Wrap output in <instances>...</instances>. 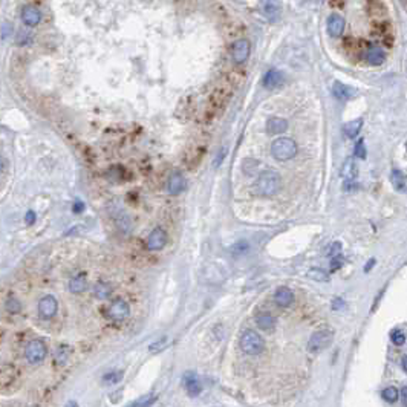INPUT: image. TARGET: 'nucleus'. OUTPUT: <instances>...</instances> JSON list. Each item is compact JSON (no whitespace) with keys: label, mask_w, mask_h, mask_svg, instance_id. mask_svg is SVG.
<instances>
[{"label":"nucleus","mask_w":407,"mask_h":407,"mask_svg":"<svg viewBox=\"0 0 407 407\" xmlns=\"http://www.w3.org/2000/svg\"><path fill=\"white\" fill-rule=\"evenodd\" d=\"M282 187V179H280V174L277 173L276 170H265L259 174L257 181H256V193L259 196H263V198H271L274 196Z\"/></svg>","instance_id":"1"},{"label":"nucleus","mask_w":407,"mask_h":407,"mask_svg":"<svg viewBox=\"0 0 407 407\" xmlns=\"http://www.w3.org/2000/svg\"><path fill=\"white\" fill-rule=\"evenodd\" d=\"M271 153L277 161H290L297 153V144L291 138H277L271 144Z\"/></svg>","instance_id":"2"},{"label":"nucleus","mask_w":407,"mask_h":407,"mask_svg":"<svg viewBox=\"0 0 407 407\" xmlns=\"http://www.w3.org/2000/svg\"><path fill=\"white\" fill-rule=\"evenodd\" d=\"M240 348L248 355H259L265 348V342L256 331L248 329L240 337Z\"/></svg>","instance_id":"3"},{"label":"nucleus","mask_w":407,"mask_h":407,"mask_svg":"<svg viewBox=\"0 0 407 407\" xmlns=\"http://www.w3.org/2000/svg\"><path fill=\"white\" fill-rule=\"evenodd\" d=\"M332 339H334V332L329 331V329H320L317 332H314L308 342V349L311 352H318V350H323L326 349L331 343H332Z\"/></svg>","instance_id":"4"},{"label":"nucleus","mask_w":407,"mask_h":407,"mask_svg":"<svg viewBox=\"0 0 407 407\" xmlns=\"http://www.w3.org/2000/svg\"><path fill=\"white\" fill-rule=\"evenodd\" d=\"M46 345L42 342V340H32L28 343V346L25 349V355H26V360L29 363H40L45 360L46 357Z\"/></svg>","instance_id":"5"},{"label":"nucleus","mask_w":407,"mask_h":407,"mask_svg":"<svg viewBox=\"0 0 407 407\" xmlns=\"http://www.w3.org/2000/svg\"><path fill=\"white\" fill-rule=\"evenodd\" d=\"M250 51H251V46H250L248 40H245V39L236 40L232 46V56L234 63H237V64L245 63L250 57Z\"/></svg>","instance_id":"6"},{"label":"nucleus","mask_w":407,"mask_h":407,"mask_svg":"<svg viewBox=\"0 0 407 407\" xmlns=\"http://www.w3.org/2000/svg\"><path fill=\"white\" fill-rule=\"evenodd\" d=\"M129 312H130V308H129L127 302L122 298H118L115 302H112V305L108 309V315L114 322H122L124 318H127Z\"/></svg>","instance_id":"7"},{"label":"nucleus","mask_w":407,"mask_h":407,"mask_svg":"<svg viewBox=\"0 0 407 407\" xmlns=\"http://www.w3.org/2000/svg\"><path fill=\"white\" fill-rule=\"evenodd\" d=\"M260 9L263 12V15L270 20V22H277L282 12V6L279 3V0H260Z\"/></svg>","instance_id":"8"},{"label":"nucleus","mask_w":407,"mask_h":407,"mask_svg":"<svg viewBox=\"0 0 407 407\" xmlns=\"http://www.w3.org/2000/svg\"><path fill=\"white\" fill-rule=\"evenodd\" d=\"M182 383L185 386V391L190 397H198L201 392H202V386H201V381L198 378V375L194 372H185L182 375Z\"/></svg>","instance_id":"9"},{"label":"nucleus","mask_w":407,"mask_h":407,"mask_svg":"<svg viewBox=\"0 0 407 407\" xmlns=\"http://www.w3.org/2000/svg\"><path fill=\"white\" fill-rule=\"evenodd\" d=\"M166 243H167V233L163 228H155L149 234V239H147V248L149 250H152V251L163 250L166 246Z\"/></svg>","instance_id":"10"},{"label":"nucleus","mask_w":407,"mask_h":407,"mask_svg":"<svg viewBox=\"0 0 407 407\" xmlns=\"http://www.w3.org/2000/svg\"><path fill=\"white\" fill-rule=\"evenodd\" d=\"M345 19L339 14H331L326 22V29L331 37H340L345 31Z\"/></svg>","instance_id":"11"},{"label":"nucleus","mask_w":407,"mask_h":407,"mask_svg":"<svg viewBox=\"0 0 407 407\" xmlns=\"http://www.w3.org/2000/svg\"><path fill=\"white\" fill-rule=\"evenodd\" d=\"M57 300L52 295H46L39 302V312L43 318H51L57 312Z\"/></svg>","instance_id":"12"},{"label":"nucleus","mask_w":407,"mask_h":407,"mask_svg":"<svg viewBox=\"0 0 407 407\" xmlns=\"http://www.w3.org/2000/svg\"><path fill=\"white\" fill-rule=\"evenodd\" d=\"M22 20H23V23L26 26H31V28L32 26H37L40 23V20H42V12L36 6L26 5L22 9Z\"/></svg>","instance_id":"13"},{"label":"nucleus","mask_w":407,"mask_h":407,"mask_svg":"<svg viewBox=\"0 0 407 407\" xmlns=\"http://www.w3.org/2000/svg\"><path fill=\"white\" fill-rule=\"evenodd\" d=\"M287 129H288V121L285 118L273 116L267 122V130L270 135H280V133L287 132Z\"/></svg>","instance_id":"14"},{"label":"nucleus","mask_w":407,"mask_h":407,"mask_svg":"<svg viewBox=\"0 0 407 407\" xmlns=\"http://www.w3.org/2000/svg\"><path fill=\"white\" fill-rule=\"evenodd\" d=\"M274 302L277 303V306L280 308H288L291 303L294 302V294L290 288L287 287H280L274 292Z\"/></svg>","instance_id":"15"},{"label":"nucleus","mask_w":407,"mask_h":407,"mask_svg":"<svg viewBox=\"0 0 407 407\" xmlns=\"http://www.w3.org/2000/svg\"><path fill=\"white\" fill-rule=\"evenodd\" d=\"M167 187H169V193L170 194L178 196L179 193H182L185 190L187 181H185V178L181 173H173L170 176V179H169V185Z\"/></svg>","instance_id":"16"},{"label":"nucleus","mask_w":407,"mask_h":407,"mask_svg":"<svg viewBox=\"0 0 407 407\" xmlns=\"http://www.w3.org/2000/svg\"><path fill=\"white\" fill-rule=\"evenodd\" d=\"M364 60H366L369 64H372V66H380V64L384 63L386 54H384V51H383L381 48L374 46V48L366 49V52H364Z\"/></svg>","instance_id":"17"},{"label":"nucleus","mask_w":407,"mask_h":407,"mask_svg":"<svg viewBox=\"0 0 407 407\" xmlns=\"http://www.w3.org/2000/svg\"><path fill=\"white\" fill-rule=\"evenodd\" d=\"M284 83V74L276 70V69H271L265 74V78H263V86L268 87V89H276L279 87L280 84Z\"/></svg>","instance_id":"18"},{"label":"nucleus","mask_w":407,"mask_h":407,"mask_svg":"<svg viewBox=\"0 0 407 407\" xmlns=\"http://www.w3.org/2000/svg\"><path fill=\"white\" fill-rule=\"evenodd\" d=\"M332 92H334V95H335L339 100H343V101L350 100V98L355 95V91H353L352 87H349V86L343 84V83H340V81H335V83H334V86H332Z\"/></svg>","instance_id":"19"},{"label":"nucleus","mask_w":407,"mask_h":407,"mask_svg":"<svg viewBox=\"0 0 407 407\" xmlns=\"http://www.w3.org/2000/svg\"><path fill=\"white\" fill-rule=\"evenodd\" d=\"M391 182H392V185H394V188L397 191H400V193H406L407 191V178L401 170H397V169L392 170Z\"/></svg>","instance_id":"20"},{"label":"nucleus","mask_w":407,"mask_h":407,"mask_svg":"<svg viewBox=\"0 0 407 407\" xmlns=\"http://www.w3.org/2000/svg\"><path fill=\"white\" fill-rule=\"evenodd\" d=\"M256 323L260 329L268 331V329H273L276 326V318L268 312H262L256 317Z\"/></svg>","instance_id":"21"},{"label":"nucleus","mask_w":407,"mask_h":407,"mask_svg":"<svg viewBox=\"0 0 407 407\" xmlns=\"http://www.w3.org/2000/svg\"><path fill=\"white\" fill-rule=\"evenodd\" d=\"M361 126H363V119H361V118L353 119V121H349V122H346V124L343 126V132H345V135H346L348 138L353 139V138H357V135L360 133Z\"/></svg>","instance_id":"22"},{"label":"nucleus","mask_w":407,"mask_h":407,"mask_svg":"<svg viewBox=\"0 0 407 407\" xmlns=\"http://www.w3.org/2000/svg\"><path fill=\"white\" fill-rule=\"evenodd\" d=\"M87 287V282H86V276L81 273L78 276H75L70 282H69V291L74 292V294H80L83 291L86 290Z\"/></svg>","instance_id":"23"},{"label":"nucleus","mask_w":407,"mask_h":407,"mask_svg":"<svg viewBox=\"0 0 407 407\" xmlns=\"http://www.w3.org/2000/svg\"><path fill=\"white\" fill-rule=\"evenodd\" d=\"M342 176L346 181H353V178L357 176V166L353 163V158H348L342 167Z\"/></svg>","instance_id":"24"},{"label":"nucleus","mask_w":407,"mask_h":407,"mask_svg":"<svg viewBox=\"0 0 407 407\" xmlns=\"http://www.w3.org/2000/svg\"><path fill=\"white\" fill-rule=\"evenodd\" d=\"M308 277L315 280V282H328L329 280V274L325 270H320V268H311L308 271Z\"/></svg>","instance_id":"25"},{"label":"nucleus","mask_w":407,"mask_h":407,"mask_svg":"<svg viewBox=\"0 0 407 407\" xmlns=\"http://www.w3.org/2000/svg\"><path fill=\"white\" fill-rule=\"evenodd\" d=\"M257 167H259V161L257 160H253V158H246L242 163V170H243V173L246 174V176H253V174L256 173Z\"/></svg>","instance_id":"26"},{"label":"nucleus","mask_w":407,"mask_h":407,"mask_svg":"<svg viewBox=\"0 0 407 407\" xmlns=\"http://www.w3.org/2000/svg\"><path fill=\"white\" fill-rule=\"evenodd\" d=\"M381 397H383V398H384L387 403H395V401L400 398V392H398V389H397V387L391 386V387H386V389L383 391Z\"/></svg>","instance_id":"27"},{"label":"nucleus","mask_w":407,"mask_h":407,"mask_svg":"<svg viewBox=\"0 0 407 407\" xmlns=\"http://www.w3.org/2000/svg\"><path fill=\"white\" fill-rule=\"evenodd\" d=\"M94 294L98 297V298H108L111 294H112V288L108 285V284H97L94 287Z\"/></svg>","instance_id":"28"},{"label":"nucleus","mask_w":407,"mask_h":407,"mask_svg":"<svg viewBox=\"0 0 407 407\" xmlns=\"http://www.w3.org/2000/svg\"><path fill=\"white\" fill-rule=\"evenodd\" d=\"M5 308H6L8 312H11V314H17V312L22 309V305H20V302H19L15 297H9V298L6 300V303H5Z\"/></svg>","instance_id":"29"},{"label":"nucleus","mask_w":407,"mask_h":407,"mask_svg":"<svg viewBox=\"0 0 407 407\" xmlns=\"http://www.w3.org/2000/svg\"><path fill=\"white\" fill-rule=\"evenodd\" d=\"M391 340H392V343H394V345H397V346H403V345L406 343V334H404L403 331L397 329V331H394V332H392V335H391Z\"/></svg>","instance_id":"30"},{"label":"nucleus","mask_w":407,"mask_h":407,"mask_svg":"<svg viewBox=\"0 0 407 407\" xmlns=\"http://www.w3.org/2000/svg\"><path fill=\"white\" fill-rule=\"evenodd\" d=\"M122 378V372L119 370H114V372H109L103 377V381L104 383H109V384H116L118 381H121Z\"/></svg>","instance_id":"31"},{"label":"nucleus","mask_w":407,"mask_h":407,"mask_svg":"<svg viewBox=\"0 0 407 407\" xmlns=\"http://www.w3.org/2000/svg\"><path fill=\"white\" fill-rule=\"evenodd\" d=\"M340 253H342V243L340 242H334V243H331L329 246H328V251H326V254L332 259V257H335V256H340Z\"/></svg>","instance_id":"32"},{"label":"nucleus","mask_w":407,"mask_h":407,"mask_svg":"<svg viewBox=\"0 0 407 407\" xmlns=\"http://www.w3.org/2000/svg\"><path fill=\"white\" fill-rule=\"evenodd\" d=\"M355 156L357 158H361V160H364L366 158V149H364V141L360 138L358 141H357V144H355Z\"/></svg>","instance_id":"33"},{"label":"nucleus","mask_w":407,"mask_h":407,"mask_svg":"<svg viewBox=\"0 0 407 407\" xmlns=\"http://www.w3.org/2000/svg\"><path fill=\"white\" fill-rule=\"evenodd\" d=\"M345 308H346V303H345L340 297H337V298L332 300V309H334V311H342V309H345Z\"/></svg>","instance_id":"34"},{"label":"nucleus","mask_w":407,"mask_h":407,"mask_svg":"<svg viewBox=\"0 0 407 407\" xmlns=\"http://www.w3.org/2000/svg\"><path fill=\"white\" fill-rule=\"evenodd\" d=\"M342 265H343V259H342L340 256H335V257H332V262H331V270H332V271L339 270Z\"/></svg>","instance_id":"35"},{"label":"nucleus","mask_w":407,"mask_h":407,"mask_svg":"<svg viewBox=\"0 0 407 407\" xmlns=\"http://www.w3.org/2000/svg\"><path fill=\"white\" fill-rule=\"evenodd\" d=\"M25 221H26L28 225H32V224L36 222V213L29 210V211L26 213V216H25Z\"/></svg>","instance_id":"36"},{"label":"nucleus","mask_w":407,"mask_h":407,"mask_svg":"<svg viewBox=\"0 0 407 407\" xmlns=\"http://www.w3.org/2000/svg\"><path fill=\"white\" fill-rule=\"evenodd\" d=\"M72 210H74V213H81V211L84 210V202H81V201H75Z\"/></svg>","instance_id":"37"},{"label":"nucleus","mask_w":407,"mask_h":407,"mask_svg":"<svg viewBox=\"0 0 407 407\" xmlns=\"http://www.w3.org/2000/svg\"><path fill=\"white\" fill-rule=\"evenodd\" d=\"M28 37H31V36L29 34H20V39L17 40V43L19 45H25L28 42Z\"/></svg>","instance_id":"38"},{"label":"nucleus","mask_w":407,"mask_h":407,"mask_svg":"<svg viewBox=\"0 0 407 407\" xmlns=\"http://www.w3.org/2000/svg\"><path fill=\"white\" fill-rule=\"evenodd\" d=\"M401 400H403V404L407 406V387H403L401 391Z\"/></svg>","instance_id":"39"},{"label":"nucleus","mask_w":407,"mask_h":407,"mask_svg":"<svg viewBox=\"0 0 407 407\" xmlns=\"http://www.w3.org/2000/svg\"><path fill=\"white\" fill-rule=\"evenodd\" d=\"M374 265H375V259H372V260H370V263H367V265L364 267V271L367 273V271H369V270H370V268H372Z\"/></svg>","instance_id":"40"},{"label":"nucleus","mask_w":407,"mask_h":407,"mask_svg":"<svg viewBox=\"0 0 407 407\" xmlns=\"http://www.w3.org/2000/svg\"><path fill=\"white\" fill-rule=\"evenodd\" d=\"M403 369L407 372V355H404L403 357Z\"/></svg>","instance_id":"41"}]
</instances>
